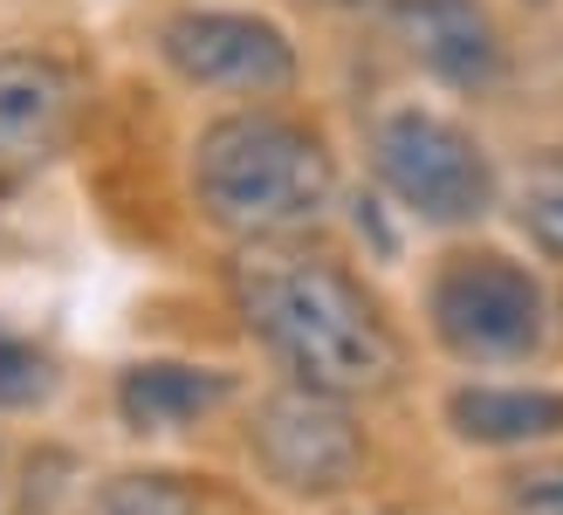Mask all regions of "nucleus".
Listing matches in <instances>:
<instances>
[{"label":"nucleus","instance_id":"obj_1","mask_svg":"<svg viewBox=\"0 0 563 515\" xmlns=\"http://www.w3.org/2000/svg\"><path fill=\"white\" fill-rule=\"evenodd\" d=\"M234 303L255 343L289 371V385L330 398L399 385V337L336 254L302 241H247L234 262Z\"/></svg>","mask_w":563,"mask_h":515},{"label":"nucleus","instance_id":"obj_2","mask_svg":"<svg viewBox=\"0 0 563 515\" xmlns=\"http://www.w3.org/2000/svg\"><path fill=\"white\" fill-rule=\"evenodd\" d=\"M192 199L228 241H302L336 199L330 145L282 110H234L192 138Z\"/></svg>","mask_w":563,"mask_h":515},{"label":"nucleus","instance_id":"obj_3","mask_svg":"<svg viewBox=\"0 0 563 515\" xmlns=\"http://www.w3.org/2000/svg\"><path fill=\"white\" fill-rule=\"evenodd\" d=\"M372 172L412 220L427 227H474L495 207V158L467 124L440 110H378L372 118Z\"/></svg>","mask_w":563,"mask_h":515},{"label":"nucleus","instance_id":"obj_4","mask_svg":"<svg viewBox=\"0 0 563 515\" xmlns=\"http://www.w3.org/2000/svg\"><path fill=\"white\" fill-rule=\"evenodd\" d=\"M427 317L433 337L454 351L461 364H516L543 343L550 309H543V282L522 262L495 248H454L433 269L427 289Z\"/></svg>","mask_w":563,"mask_h":515},{"label":"nucleus","instance_id":"obj_5","mask_svg":"<svg viewBox=\"0 0 563 515\" xmlns=\"http://www.w3.org/2000/svg\"><path fill=\"white\" fill-rule=\"evenodd\" d=\"M165 69L220 97H282L296 90V42L268 14L241 8H179L158 28Z\"/></svg>","mask_w":563,"mask_h":515},{"label":"nucleus","instance_id":"obj_6","mask_svg":"<svg viewBox=\"0 0 563 515\" xmlns=\"http://www.w3.org/2000/svg\"><path fill=\"white\" fill-rule=\"evenodd\" d=\"M247 453L262 461V474L289 495H336L364 461V434L351 426L344 398L289 385L255 406L247 419Z\"/></svg>","mask_w":563,"mask_h":515},{"label":"nucleus","instance_id":"obj_7","mask_svg":"<svg viewBox=\"0 0 563 515\" xmlns=\"http://www.w3.org/2000/svg\"><path fill=\"white\" fill-rule=\"evenodd\" d=\"M76 69L42 48H0V186L35 179L76 138Z\"/></svg>","mask_w":563,"mask_h":515},{"label":"nucleus","instance_id":"obj_8","mask_svg":"<svg viewBox=\"0 0 563 515\" xmlns=\"http://www.w3.org/2000/svg\"><path fill=\"white\" fill-rule=\"evenodd\" d=\"M391 35L446 90L488 97L509 76V48L482 0H391Z\"/></svg>","mask_w":563,"mask_h":515},{"label":"nucleus","instance_id":"obj_9","mask_svg":"<svg viewBox=\"0 0 563 515\" xmlns=\"http://www.w3.org/2000/svg\"><path fill=\"white\" fill-rule=\"evenodd\" d=\"M234 392L228 371L213 364H131L118 379V413L124 426H137V434H179V426L207 419L220 398Z\"/></svg>","mask_w":563,"mask_h":515},{"label":"nucleus","instance_id":"obj_10","mask_svg":"<svg viewBox=\"0 0 563 515\" xmlns=\"http://www.w3.org/2000/svg\"><path fill=\"white\" fill-rule=\"evenodd\" d=\"M446 426L474 447H529L563 434V392L537 385H461L446 398Z\"/></svg>","mask_w":563,"mask_h":515},{"label":"nucleus","instance_id":"obj_11","mask_svg":"<svg viewBox=\"0 0 563 515\" xmlns=\"http://www.w3.org/2000/svg\"><path fill=\"white\" fill-rule=\"evenodd\" d=\"M509 213H516V227L529 234V248L550 254V262H563V152H537V158L516 172Z\"/></svg>","mask_w":563,"mask_h":515},{"label":"nucleus","instance_id":"obj_12","mask_svg":"<svg viewBox=\"0 0 563 515\" xmlns=\"http://www.w3.org/2000/svg\"><path fill=\"white\" fill-rule=\"evenodd\" d=\"M82 515H200V502L173 474H110Z\"/></svg>","mask_w":563,"mask_h":515},{"label":"nucleus","instance_id":"obj_13","mask_svg":"<svg viewBox=\"0 0 563 515\" xmlns=\"http://www.w3.org/2000/svg\"><path fill=\"white\" fill-rule=\"evenodd\" d=\"M48 358L0 324V406H35V398H48Z\"/></svg>","mask_w":563,"mask_h":515},{"label":"nucleus","instance_id":"obj_14","mask_svg":"<svg viewBox=\"0 0 563 515\" xmlns=\"http://www.w3.org/2000/svg\"><path fill=\"white\" fill-rule=\"evenodd\" d=\"M509 515H563V461L509 481Z\"/></svg>","mask_w":563,"mask_h":515},{"label":"nucleus","instance_id":"obj_15","mask_svg":"<svg viewBox=\"0 0 563 515\" xmlns=\"http://www.w3.org/2000/svg\"><path fill=\"white\" fill-rule=\"evenodd\" d=\"M317 8H336V14H351V8H372V0H317Z\"/></svg>","mask_w":563,"mask_h":515}]
</instances>
